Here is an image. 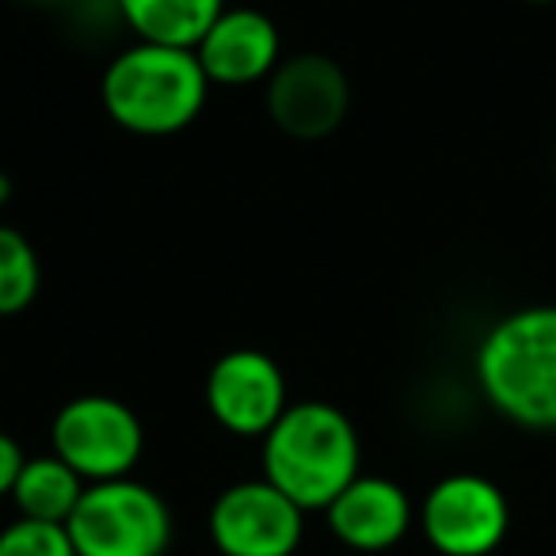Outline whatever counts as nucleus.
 Segmentation results:
<instances>
[{"label": "nucleus", "instance_id": "nucleus-3", "mask_svg": "<svg viewBox=\"0 0 556 556\" xmlns=\"http://www.w3.org/2000/svg\"><path fill=\"white\" fill-rule=\"evenodd\" d=\"M210 77L194 50L134 42L118 50L100 77L103 111L115 126L138 138H168L202 115Z\"/></svg>", "mask_w": 556, "mask_h": 556}, {"label": "nucleus", "instance_id": "nucleus-11", "mask_svg": "<svg viewBox=\"0 0 556 556\" xmlns=\"http://www.w3.org/2000/svg\"><path fill=\"white\" fill-rule=\"evenodd\" d=\"M194 58H199L210 85H267V77L282 62V39H278V27L267 12L225 9L194 47Z\"/></svg>", "mask_w": 556, "mask_h": 556}, {"label": "nucleus", "instance_id": "nucleus-6", "mask_svg": "<svg viewBox=\"0 0 556 556\" xmlns=\"http://www.w3.org/2000/svg\"><path fill=\"white\" fill-rule=\"evenodd\" d=\"M419 530L439 556H488L510 530L507 495L480 472H450L424 495Z\"/></svg>", "mask_w": 556, "mask_h": 556}, {"label": "nucleus", "instance_id": "nucleus-20", "mask_svg": "<svg viewBox=\"0 0 556 556\" xmlns=\"http://www.w3.org/2000/svg\"><path fill=\"white\" fill-rule=\"evenodd\" d=\"M553 179H556V146H553Z\"/></svg>", "mask_w": 556, "mask_h": 556}, {"label": "nucleus", "instance_id": "nucleus-18", "mask_svg": "<svg viewBox=\"0 0 556 556\" xmlns=\"http://www.w3.org/2000/svg\"><path fill=\"white\" fill-rule=\"evenodd\" d=\"M526 4H556V0H526Z\"/></svg>", "mask_w": 556, "mask_h": 556}, {"label": "nucleus", "instance_id": "nucleus-16", "mask_svg": "<svg viewBox=\"0 0 556 556\" xmlns=\"http://www.w3.org/2000/svg\"><path fill=\"white\" fill-rule=\"evenodd\" d=\"M27 465V454L9 431H0V500H12L16 492V480Z\"/></svg>", "mask_w": 556, "mask_h": 556}, {"label": "nucleus", "instance_id": "nucleus-19", "mask_svg": "<svg viewBox=\"0 0 556 556\" xmlns=\"http://www.w3.org/2000/svg\"><path fill=\"white\" fill-rule=\"evenodd\" d=\"M31 4H62V0H31Z\"/></svg>", "mask_w": 556, "mask_h": 556}, {"label": "nucleus", "instance_id": "nucleus-1", "mask_svg": "<svg viewBox=\"0 0 556 556\" xmlns=\"http://www.w3.org/2000/svg\"><path fill=\"white\" fill-rule=\"evenodd\" d=\"M472 374L507 424L556 431V305H526L495 320L477 343Z\"/></svg>", "mask_w": 556, "mask_h": 556}, {"label": "nucleus", "instance_id": "nucleus-10", "mask_svg": "<svg viewBox=\"0 0 556 556\" xmlns=\"http://www.w3.org/2000/svg\"><path fill=\"white\" fill-rule=\"evenodd\" d=\"M328 530L351 553H389L416 522L412 495L396 480L358 472L325 510Z\"/></svg>", "mask_w": 556, "mask_h": 556}, {"label": "nucleus", "instance_id": "nucleus-7", "mask_svg": "<svg viewBox=\"0 0 556 556\" xmlns=\"http://www.w3.org/2000/svg\"><path fill=\"white\" fill-rule=\"evenodd\" d=\"M206 526L222 556H294L305 541V510L263 477L225 488Z\"/></svg>", "mask_w": 556, "mask_h": 556}, {"label": "nucleus", "instance_id": "nucleus-8", "mask_svg": "<svg viewBox=\"0 0 556 556\" xmlns=\"http://www.w3.org/2000/svg\"><path fill=\"white\" fill-rule=\"evenodd\" d=\"M206 408L222 431L237 439H263L290 408L287 374L267 351H225L206 374Z\"/></svg>", "mask_w": 556, "mask_h": 556}, {"label": "nucleus", "instance_id": "nucleus-2", "mask_svg": "<svg viewBox=\"0 0 556 556\" xmlns=\"http://www.w3.org/2000/svg\"><path fill=\"white\" fill-rule=\"evenodd\" d=\"M260 442L263 480L290 495L305 515L328 510V503L363 472V439L348 412L328 401L290 404Z\"/></svg>", "mask_w": 556, "mask_h": 556}, {"label": "nucleus", "instance_id": "nucleus-5", "mask_svg": "<svg viewBox=\"0 0 556 556\" xmlns=\"http://www.w3.org/2000/svg\"><path fill=\"white\" fill-rule=\"evenodd\" d=\"M50 454H58L85 484L134 477L146 454V427L126 401L80 393L58 408L50 424Z\"/></svg>", "mask_w": 556, "mask_h": 556}, {"label": "nucleus", "instance_id": "nucleus-4", "mask_svg": "<svg viewBox=\"0 0 556 556\" xmlns=\"http://www.w3.org/2000/svg\"><path fill=\"white\" fill-rule=\"evenodd\" d=\"M65 530L77 556H164L172 545V510L141 480H103L85 488Z\"/></svg>", "mask_w": 556, "mask_h": 556}, {"label": "nucleus", "instance_id": "nucleus-13", "mask_svg": "<svg viewBox=\"0 0 556 556\" xmlns=\"http://www.w3.org/2000/svg\"><path fill=\"white\" fill-rule=\"evenodd\" d=\"M85 488H88L85 480L58 454H35L27 457L24 472H20L16 492H12V507H16L20 518L65 526L73 510H77Z\"/></svg>", "mask_w": 556, "mask_h": 556}, {"label": "nucleus", "instance_id": "nucleus-17", "mask_svg": "<svg viewBox=\"0 0 556 556\" xmlns=\"http://www.w3.org/2000/svg\"><path fill=\"white\" fill-rule=\"evenodd\" d=\"M9 199H12V179L4 176V172H0V206H4Z\"/></svg>", "mask_w": 556, "mask_h": 556}, {"label": "nucleus", "instance_id": "nucleus-15", "mask_svg": "<svg viewBox=\"0 0 556 556\" xmlns=\"http://www.w3.org/2000/svg\"><path fill=\"white\" fill-rule=\"evenodd\" d=\"M0 556H77V548L65 526L16 515L0 530Z\"/></svg>", "mask_w": 556, "mask_h": 556}, {"label": "nucleus", "instance_id": "nucleus-12", "mask_svg": "<svg viewBox=\"0 0 556 556\" xmlns=\"http://www.w3.org/2000/svg\"><path fill=\"white\" fill-rule=\"evenodd\" d=\"M138 42L194 50L225 12V0H115Z\"/></svg>", "mask_w": 556, "mask_h": 556}, {"label": "nucleus", "instance_id": "nucleus-9", "mask_svg": "<svg viewBox=\"0 0 556 556\" xmlns=\"http://www.w3.org/2000/svg\"><path fill=\"white\" fill-rule=\"evenodd\" d=\"M351 108L348 73L325 54L282 58L267 77V115L298 141H320L340 130Z\"/></svg>", "mask_w": 556, "mask_h": 556}, {"label": "nucleus", "instance_id": "nucleus-14", "mask_svg": "<svg viewBox=\"0 0 556 556\" xmlns=\"http://www.w3.org/2000/svg\"><path fill=\"white\" fill-rule=\"evenodd\" d=\"M42 287L39 252L12 225H0V317H20L31 309Z\"/></svg>", "mask_w": 556, "mask_h": 556}]
</instances>
